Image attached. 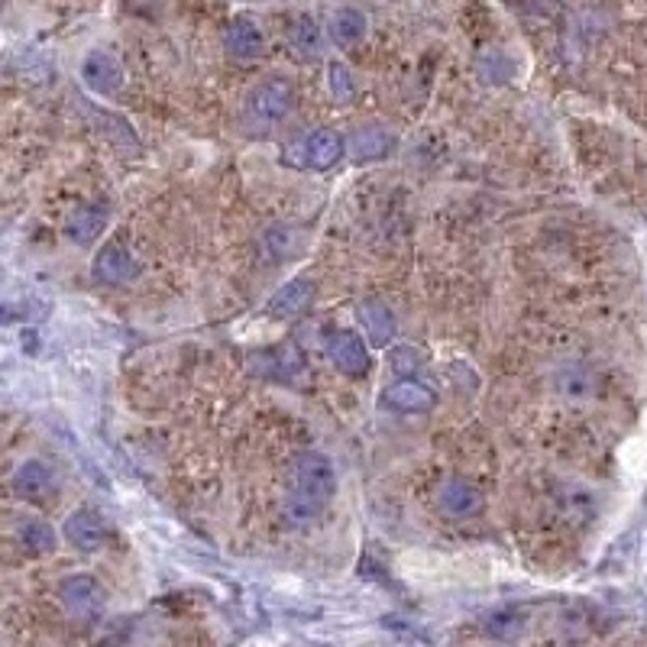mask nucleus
<instances>
[{"label":"nucleus","mask_w":647,"mask_h":647,"mask_svg":"<svg viewBox=\"0 0 647 647\" xmlns=\"http://www.w3.org/2000/svg\"><path fill=\"white\" fill-rule=\"evenodd\" d=\"M337 489V476L334 466L324 457V453H301L295 460V495H305V499L324 505Z\"/></svg>","instance_id":"obj_1"},{"label":"nucleus","mask_w":647,"mask_h":647,"mask_svg":"<svg viewBox=\"0 0 647 647\" xmlns=\"http://www.w3.org/2000/svg\"><path fill=\"white\" fill-rule=\"evenodd\" d=\"M292 107H295V88L285 78H269L250 94V114L266 123L285 120L292 114Z\"/></svg>","instance_id":"obj_2"},{"label":"nucleus","mask_w":647,"mask_h":647,"mask_svg":"<svg viewBox=\"0 0 647 647\" xmlns=\"http://www.w3.org/2000/svg\"><path fill=\"white\" fill-rule=\"evenodd\" d=\"M81 81L88 85V91L101 94V98H114V94H120V88H123V68L110 52L94 49L85 55Z\"/></svg>","instance_id":"obj_3"},{"label":"nucleus","mask_w":647,"mask_h":647,"mask_svg":"<svg viewBox=\"0 0 647 647\" xmlns=\"http://www.w3.org/2000/svg\"><path fill=\"white\" fill-rule=\"evenodd\" d=\"M327 353H330V363H334L343 376L360 379L369 373V350H366L363 337L353 334V330H340V334L330 337Z\"/></svg>","instance_id":"obj_4"},{"label":"nucleus","mask_w":647,"mask_h":647,"mask_svg":"<svg viewBox=\"0 0 647 647\" xmlns=\"http://www.w3.org/2000/svg\"><path fill=\"white\" fill-rule=\"evenodd\" d=\"M379 402L392 411H405V415H421V411H431L437 405V392L421 385L415 379H398L389 389H382Z\"/></svg>","instance_id":"obj_5"},{"label":"nucleus","mask_w":647,"mask_h":647,"mask_svg":"<svg viewBox=\"0 0 647 647\" xmlns=\"http://www.w3.org/2000/svg\"><path fill=\"white\" fill-rule=\"evenodd\" d=\"M94 275L104 285H130L140 275V263L123 243H107L94 259Z\"/></svg>","instance_id":"obj_6"},{"label":"nucleus","mask_w":647,"mask_h":647,"mask_svg":"<svg viewBox=\"0 0 647 647\" xmlns=\"http://www.w3.org/2000/svg\"><path fill=\"white\" fill-rule=\"evenodd\" d=\"M437 508L447 518H473L483 508V492L466 479H447L437 489Z\"/></svg>","instance_id":"obj_7"},{"label":"nucleus","mask_w":647,"mask_h":647,"mask_svg":"<svg viewBox=\"0 0 647 647\" xmlns=\"http://www.w3.org/2000/svg\"><path fill=\"white\" fill-rule=\"evenodd\" d=\"M65 538L72 541L78 550H98L107 541V525L98 512L91 508H78L65 518Z\"/></svg>","instance_id":"obj_8"},{"label":"nucleus","mask_w":647,"mask_h":647,"mask_svg":"<svg viewBox=\"0 0 647 647\" xmlns=\"http://www.w3.org/2000/svg\"><path fill=\"white\" fill-rule=\"evenodd\" d=\"M59 596L72 615H91L101 605V586L94 576L78 573V576H68V580L59 586Z\"/></svg>","instance_id":"obj_9"},{"label":"nucleus","mask_w":647,"mask_h":647,"mask_svg":"<svg viewBox=\"0 0 647 647\" xmlns=\"http://www.w3.org/2000/svg\"><path fill=\"white\" fill-rule=\"evenodd\" d=\"M227 49L237 59H259L266 49V39L253 17H233L227 26Z\"/></svg>","instance_id":"obj_10"},{"label":"nucleus","mask_w":647,"mask_h":647,"mask_svg":"<svg viewBox=\"0 0 647 647\" xmlns=\"http://www.w3.org/2000/svg\"><path fill=\"white\" fill-rule=\"evenodd\" d=\"M350 156L353 162H376V159H385L395 149V136L382 127H363L350 136Z\"/></svg>","instance_id":"obj_11"},{"label":"nucleus","mask_w":647,"mask_h":647,"mask_svg":"<svg viewBox=\"0 0 647 647\" xmlns=\"http://www.w3.org/2000/svg\"><path fill=\"white\" fill-rule=\"evenodd\" d=\"M13 489H17L23 499H30V502H43L49 499V495L55 492V476L46 463H39V460H30V463H23L17 476H13Z\"/></svg>","instance_id":"obj_12"},{"label":"nucleus","mask_w":647,"mask_h":647,"mask_svg":"<svg viewBox=\"0 0 647 647\" xmlns=\"http://www.w3.org/2000/svg\"><path fill=\"white\" fill-rule=\"evenodd\" d=\"M311 301H314V282L311 279H295V282L282 285L279 292L272 295L269 314H275V318H295V314L305 311Z\"/></svg>","instance_id":"obj_13"},{"label":"nucleus","mask_w":647,"mask_h":647,"mask_svg":"<svg viewBox=\"0 0 647 647\" xmlns=\"http://www.w3.org/2000/svg\"><path fill=\"white\" fill-rule=\"evenodd\" d=\"M343 149H347V143H343L334 130H314L305 140L308 165H311V169H318V172L334 169V165L343 159Z\"/></svg>","instance_id":"obj_14"},{"label":"nucleus","mask_w":647,"mask_h":647,"mask_svg":"<svg viewBox=\"0 0 647 647\" xmlns=\"http://www.w3.org/2000/svg\"><path fill=\"white\" fill-rule=\"evenodd\" d=\"M360 324L366 327V337L373 340L376 347H385V343L395 337V314L389 311L385 301H363Z\"/></svg>","instance_id":"obj_15"},{"label":"nucleus","mask_w":647,"mask_h":647,"mask_svg":"<svg viewBox=\"0 0 647 647\" xmlns=\"http://www.w3.org/2000/svg\"><path fill=\"white\" fill-rule=\"evenodd\" d=\"M104 227H107V208H94V204H88V208H81L68 217L65 233L78 246H91L104 233Z\"/></svg>","instance_id":"obj_16"},{"label":"nucleus","mask_w":647,"mask_h":647,"mask_svg":"<svg viewBox=\"0 0 647 647\" xmlns=\"http://www.w3.org/2000/svg\"><path fill=\"white\" fill-rule=\"evenodd\" d=\"M330 36H334V43L343 49L360 46L366 39V17L356 7H340L334 17H330Z\"/></svg>","instance_id":"obj_17"},{"label":"nucleus","mask_w":647,"mask_h":647,"mask_svg":"<svg viewBox=\"0 0 647 647\" xmlns=\"http://www.w3.org/2000/svg\"><path fill=\"white\" fill-rule=\"evenodd\" d=\"M288 39H292V49L301 55V59H318V55H321V30H318V23H314L311 17L295 20Z\"/></svg>","instance_id":"obj_18"},{"label":"nucleus","mask_w":647,"mask_h":647,"mask_svg":"<svg viewBox=\"0 0 647 647\" xmlns=\"http://www.w3.org/2000/svg\"><path fill=\"white\" fill-rule=\"evenodd\" d=\"M23 544L33 554H52L55 550V531L46 521H26L23 525Z\"/></svg>","instance_id":"obj_19"},{"label":"nucleus","mask_w":647,"mask_h":647,"mask_svg":"<svg viewBox=\"0 0 647 647\" xmlns=\"http://www.w3.org/2000/svg\"><path fill=\"white\" fill-rule=\"evenodd\" d=\"M327 85H330V94H334V101H337V104L353 101L356 85H353L350 68L343 65V62H330V68H327Z\"/></svg>","instance_id":"obj_20"},{"label":"nucleus","mask_w":647,"mask_h":647,"mask_svg":"<svg viewBox=\"0 0 647 647\" xmlns=\"http://www.w3.org/2000/svg\"><path fill=\"white\" fill-rule=\"evenodd\" d=\"M389 363H392V369L402 379H411L421 369V353L415 347H395L389 353Z\"/></svg>","instance_id":"obj_21"},{"label":"nucleus","mask_w":647,"mask_h":647,"mask_svg":"<svg viewBox=\"0 0 647 647\" xmlns=\"http://www.w3.org/2000/svg\"><path fill=\"white\" fill-rule=\"evenodd\" d=\"M318 512H321L318 502H311V499H305V495L292 492V499H288V515H292L295 521H311Z\"/></svg>","instance_id":"obj_22"},{"label":"nucleus","mask_w":647,"mask_h":647,"mask_svg":"<svg viewBox=\"0 0 647 647\" xmlns=\"http://www.w3.org/2000/svg\"><path fill=\"white\" fill-rule=\"evenodd\" d=\"M282 162H285V165H292V169H305V165H308L305 140L288 143V146H285V153H282Z\"/></svg>","instance_id":"obj_23"},{"label":"nucleus","mask_w":647,"mask_h":647,"mask_svg":"<svg viewBox=\"0 0 647 647\" xmlns=\"http://www.w3.org/2000/svg\"><path fill=\"white\" fill-rule=\"evenodd\" d=\"M563 392L580 398V395L593 392V382H589V376H583V373H573V376H567V382H563Z\"/></svg>","instance_id":"obj_24"}]
</instances>
